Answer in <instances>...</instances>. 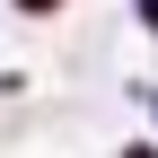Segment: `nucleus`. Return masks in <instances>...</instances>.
<instances>
[{
	"mask_svg": "<svg viewBox=\"0 0 158 158\" xmlns=\"http://www.w3.org/2000/svg\"><path fill=\"white\" fill-rule=\"evenodd\" d=\"M18 9H27V18H44V9H62V0H18Z\"/></svg>",
	"mask_w": 158,
	"mask_h": 158,
	"instance_id": "nucleus-1",
	"label": "nucleus"
},
{
	"mask_svg": "<svg viewBox=\"0 0 158 158\" xmlns=\"http://www.w3.org/2000/svg\"><path fill=\"white\" fill-rule=\"evenodd\" d=\"M123 158H158V149H149V141H132V149H123Z\"/></svg>",
	"mask_w": 158,
	"mask_h": 158,
	"instance_id": "nucleus-2",
	"label": "nucleus"
},
{
	"mask_svg": "<svg viewBox=\"0 0 158 158\" xmlns=\"http://www.w3.org/2000/svg\"><path fill=\"white\" fill-rule=\"evenodd\" d=\"M141 18H149V27H158V0H141Z\"/></svg>",
	"mask_w": 158,
	"mask_h": 158,
	"instance_id": "nucleus-3",
	"label": "nucleus"
}]
</instances>
